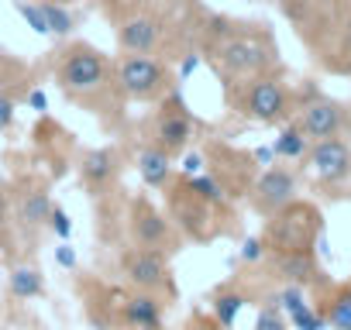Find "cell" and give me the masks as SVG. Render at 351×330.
<instances>
[{
	"label": "cell",
	"mask_w": 351,
	"mask_h": 330,
	"mask_svg": "<svg viewBox=\"0 0 351 330\" xmlns=\"http://www.w3.org/2000/svg\"><path fill=\"white\" fill-rule=\"evenodd\" d=\"M117 176H121V151L114 144L83 151V158H80V183H83V190L93 200L104 196V193H110L114 183H117Z\"/></svg>",
	"instance_id": "obj_13"
},
{
	"label": "cell",
	"mask_w": 351,
	"mask_h": 330,
	"mask_svg": "<svg viewBox=\"0 0 351 330\" xmlns=\"http://www.w3.org/2000/svg\"><path fill=\"white\" fill-rule=\"evenodd\" d=\"M197 38L210 73L221 79V90L282 69L279 45L269 25L204 14V21H197Z\"/></svg>",
	"instance_id": "obj_1"
},
{
	"label": "cell",
	"mask_w": 351,
	"mask_h": 330,
	"mask_svg": "<svg viewBox=\"0 0 351 330\" xmlns=\"http://www.w3.org/2000/svg\"><path fill=\"white\" fill-rule=\"evenodd\" d=\"M121 323L128 330H162V299L152 292H131L121 303Z\"/></svg>",
	"instance_id": "obj_16"
},
{
	"label": "cell",
	"mask_w": 351,
	"mask_h": 330,
	"mask_svg": "<svg viewBox=\"0 0 351 330\" xmlns=\"http://www.w3.org/2000/svg\"><path fill=\"white\" fill-rule=\"evenodd\" d=\"M14 120V97L11 93H0V131H8Z\"/></svg>",
	"instance_id": "obj_26"
},
{
	"label": "cell",
	"mask_w": 351,
	"mask_h": 330,
	"mask_svg": "<svg viewBox=\"0 0 351 330\" xmlns=\"http://www.w3.org/2000/svg\"><path fill=\"white\" fill-rule=\"evenodd\" d=\"M306 148H310V138L296 127V120H286L279 138H276V144H272V155L282 158V162H303Z\"/></svg>",
	"instance_id": "obj_17"
},
{
	"label": "cell",
	"mask_w": 351,
	"mask_h": 330,
	"mask_svg": "<svg viewBox=\"0 0 351 330\" xmlns=\"http://www.w3.org/2000/svg\"><path fill=\"white\" fill-rule=\"evenodd\" d=\"M324 323H330L334 330H351V285H341L327 296Z\"/></svg>",
	"instance_id": "obj_21"
},
{
	"label": "cell",
	"mask_w": 351,
	"mask_h": 330,
	"mask_svg": "<svg viewBox=\"0 0 351 330\" xmlns=\"http://www.w3.org/2000/svg\"><path fill=\"white\" fill-rule=\"evenodd\" d=\"M241 306H245V296H241V292H221V296L214 299L217 323H221L224 330H231V327H234V316H238Z\"/></svg>",
	"instance_id": "obj_22"
},
{
	"label": "cell",
	"mask_w": 351,
	"mask_h": 330,
	"mask_svg": "<svg viewBox=\"0 0 351 330\" xmlns=\"http://www.w3.org/2000/svg\"><path fill=\"white\" fill-rule=\"evenodd\" d=\"M117 83L128 97V103H158L169 93H176V69L169 59L158 55H134V52H117Z\"/></svg>",
	"instance_id": "obj_4"
},
{
	"label": "cell",
	"mask_w": 351,
	"mask_h": 330,
	"mask_svg": "<svg viewBox=\"0 0 351 330\" xmlns=\"http://www.w3.org/2000/svg\"><path fill=\"white\" fill-rule=\"evenodd\" d=\"M49 227H52V231H56V234H59L62 241H66V238L73 234V224H69V214H66L62 207H52V210H49Z\"/></svg>",
	"instance_id": "obj_24"
},
{
	"label": "cell",
	"mask_w": 351,
	"mask_h": 330,
	"mask_svg": "<svg viewBox=\"0 0 351 330\" xmlns=\"http://www.w3.org/2000/svg\"><path fill=\"white\" fill-rule=\"evenodd\" d=\"M49 210H52L49 193H45V190H35V193L21 196V203H18V220H21L25 227H42V224H49Z\"/></svg>",
	"instance_id": "obj_20"
},
{
	"label": "cell",
	"mask_w": 351,
	"mask_h": 330,
	"mask_svg": "<svg viewBox=\"0 0 351 330\" xmlns=\"http://www.w3.org/2000/svg\"><path fill=\"white\" fill-rule=\"evenodd\" d=\"M269 258H272V272L286 285H317L324 275L313 251H286V255H269Z\"/></svg>",
	"instance_id": "obj_15"
},
{
	"label": "cell",
	"mask_w": 351,
	"mask_h": 330,
	"mask_svg": "<svg viewBox=\"0 0 351 330\" xmlns=\"http://www.w3.org/2000/svg\"><path fill=\"white\" fill-rule=\"evenodd\" d=\"M121 275L134 292H152L158 299H172L176 296V279H172V265L165 255L158 251H145V248H128L121 255Z\"/></svg>",
	"instance_id": "obj_9"
},
{
	"label": "cell",
	"mask_w": 351,
	"mask_h": 330,
	"mask_svg": "<svg viewBox=\"0 0 351 330\" xmlns=\"http://www.w3.org/2000/svg\"><path fill=\"white\" fill-rule=\"evenodd\" d=\"M193 138H197V117H193V110L186 107L183 93L176 90V93H169L165 100L155 103V110H152L148 120H145V138H141V141L155 144V148L165 151L169 158H180V155L190 151Z\"/></svg>",
	"instance_id": "obj_6"
},
{
	"label": "cell",
	"mask_w": 351,
	"mask_h": 330,
	"mask_svg": "<svg viewBox=\"0 0 351 330\" xmlns=\"http://www.w3.org/2000/svg\"><path fill=\"white\" fill-rule=\"evenodd\" d=\"M217 210L224 207H214L210 200H204L200 193H193L186 186L183 176H176L169 186H165V214L172 217V224L180 227L183 238H193V241H210L217 238Z\"/></svg>",
	"instance_id": "obj_7"
},
{
	"label": "cell",
	"mask_w": 351,
	"mask_h": 330,
	"mask_svg": "<svg viewBox=\"0 0 351 330\" xmlns=\"http://www.w3.org/2000/svg\"><path fill=\"white\" fill-rule=\"evenodd\" d=\"M134 165H138V176L148 190L155 193H165V186L176 179V169H172V158L165 151H158L155 144L141 141L138 144V155H134Z\"/></svg>",
	"instance_id": "obj_14"
},
{
	"label": "cell",
	"mask_w": 351,
	"mask_h": 330,
	"mask_svg": "<svg viewBox=\"0 0 351 330\" xmlns=\"http://www.w3.org/2000/svg\"><path fill=\"white\" fill-rule=\"evenodd\" d=\"M293 200H300V173L289 169V165H269V169H262L255 176V183L248 190V207L262 220H269Z\"/></svg>",
	"instance_id": "obj_10"
},
{
	"label": "cell",
	"mask_w": 351,
	"mask_h": 330,
	"mask_svg": "<svg viewBox=\"0 0 351 330\" xmlns=\"http://www.w3.org/2000/svg\"><path fill=\"white\" fill-rule=\"evenodd\" d=\"M59 265H66V268H73V265H76V255L69 251V244H62V248H59Z\"/></svg>",
	"instance_id": "obj_27"
},
{
	"label": "cell",
	"mask_w": 351,
	"mask_h": 330,
	"mask_svg": "<svg viewBox=\"0 0 351 330\" xmlns=\"http://www.w3.org/2000/svg\"><path fill=\"white\" fill-rule=\"evenodd\" d=\"M158 4H169V8H186L190 0H158Z\"/></svg>",
	"instance_id": "obj_28"
},
{
	"label": "cell",
	"mask_w": 351,
	"mask_h": 330,
	"mask_svg": "<svg viewBox=\"0 0 351 330\" xmlns=\"http://www.w3.org/2000/svg\"><path fill=\"white\" fill-rule=\"evenodd\" d=\"M8 289H11L14 299H35V296L45 292V279H42V272L35 265H18L8 275Z\"/></svg>",
	"instance_id": "obj_18"
},
{
	"label": "cell",
	"mask_w": 351,
	"mask_h": 330,
	"mask_svg": "<svg viewBox=\"0 0 351 330\" xmlns=\"http://www.w3.org/2000/svg\"><path fill=\"white\" fill-rule=\"evenodd\" d=\"M224 103L238 117L255 120V124H265V127H282L300 110V97L282 79V69L279 73L255 76V79H245V83L224 90Z\"/></svg>",
	"instance_id": "obj_3"
},
{
	"label": "cell",
	"mask_w": 351,
	"mask_h": 330,
	"mask_svg": "<svg viewBox=\"0 0 351 330\" xmlns=\"http://www.w3.org/2000/svg\"><path fill=\"white\" fill-rule=\"evenodd\" d=\"M241 258H245L248 265L262 262V258H265V241H262V238H248V241L241 244Z\"/></svg>",
	"instance_id": "obj_25"
},
{
	"label": "cell",
	"mask_w": 351,
	"mask_h": 330,
	"mask_svg": "<svg viewBox=\"0 0 351 330\" xmlns=\"http://www.w3.org/2000/svg\"><path fill=\"white\" fill-rule=\"evenodd\" d=\"M324 231V217L313 203L306 200H293L289 207H282L279 214H272L265 220L262 241H265V255H286V251H313L317 238Z\"/></svg>",
	"instance_id": "obj_5"
},
{
	"label": "cell",
	"mask_w": 351,
	"mask_h": 330,
	"mask_svg": "<svg viewBox=\"0 0 351 330\" xmlns=\"http://www.w3.org/2000/svg\"><path fill=\"white\" fill-rule=\"evenodd\" d=\"M293 120L310 141L337 138V134H348V127H351V107L334 100V97L310 93L306 100H300V110Z\"/></svg>",
	"instance_id": "obj_12"
},
{
	"label": "cell",
	"mask_w": 351,
	"mask_h": 330,
	"mask_svg": "<svg viewBox=\"0 0 351 330\" xmlns=\"http://www.w3.org/2000/svg\"><path fill=\"white\" fill-rule=\"evenodd\" d=\"M320 66H324L327 73H334V76H351V14H348V21H344V28H341L334 49L320 59Z\"/></svg>",
	"instance_id": "obj_19"
},
{
	"label": "cell",
	"mask_w": 351,
	"mask_h": 330,
	"mask_svg": "<svg viewBox=\"0 0 351 330\" xmlns=\"http://www.w3.org/2000/svg\"><path fill=\"white\" fill-rule=\"evenodd\" d=\"M255 330H286V316H282V306H279L276 299H269V303L258 309Z\"/></svg>",
	"instance_id": "obj_23"
},
{
	"label": "cell",
	"mask_w": 351,
	"mask_h": 330,
	"mask_svg": "<svg viewBox=\"0 0 351 330\" xmlns=\"http://www.w3.org/2000/svg\"><path fill=\"white\" fill-rule=\"evenodd\" d=\"M52 79L69 103L90 110L97 120L114 127L124 120L128 97L117 83V62L93 42L73 38L59 45L52 52Z\"/></svg>",
	"instance_id": "obj_2"
},
{
	"label": "cell",
	"mask_w": 351,
	"mask_h": 330,
	"mask_svg": "<svg viewBox=\"0 0 351 330\" xmlns=\"http://www.w3.org/2000/svg\"><path fill=\"white\" fill-rule=\"evenodd\" d=\"M128 241L131 248H145V251H158L165 258H172L183 248V234L172 224L169 214H162L148 196H134L128 207Z\"/></svg>",
	"instance_id": "obj_8"
},
{
	"label": "cell",
	"mask_w": 351,
	"mask_h": 330,
	"mask_svg": "<svg viewBox=\"0 0 351 330\" xmlns=\"http://www.w3.org/2000/svg\"><path fill=\"white\" fill-rule=\"evenodd\" d=\"M303 173L317 186H341L351 179V141L344 134L310 141L303 155Z\"/></svg>",
	"instance_id": "obj_11"
}]
</instances>
